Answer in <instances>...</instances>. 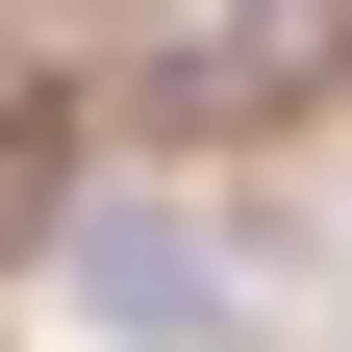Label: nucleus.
<instances>
[{"mask_svg": "<svg viewBox=\"0 0 352 352\" xmlns=\"http://www.w3.org/2000/svg\"><path fill=\"white\" fill-rule=\"evenodd\" d=\"M76 227V302L101 327H151V352H252V252L201 227V201H51Z\"/></svg>", "mask_w": 352, "mask_h": 352, "instance_id": "obj_1", "label": "nucleus"}, {"mask_svg": "<svg viewBox=\"0 0 352 352\" xmlns=\"http://www.w3.org/2000/svg\"><path fill=\"white\" fill-rule=\"evenodd\" d=\"M51 201H76V126H51V101H0V252L51 227Z\"/></svg>", "mask_w": 352, "mask_h": 352, "instance_id": "obj_2", "label": "nucleus"}]
</instances>
